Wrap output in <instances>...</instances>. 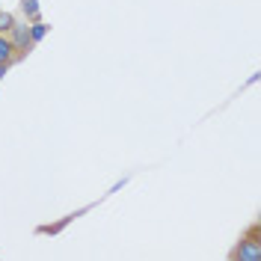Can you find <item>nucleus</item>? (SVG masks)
<instances>
[{"label":"nucleus","instance_id":"nucleus-1","mask_svg":"<svg viewBox=\"0 0 261 261\" xmlns=\"http://www.w3.org/2000/svg\"><path fill=\"white\" fill-rule=\"evenodd\" d=\"M234 258H241V261H261V241L252 234L246 244H241L238 249H234Z\"/></svg>","mask_w":261,"mask_h":261},{"label":"nucleus","instance_id":"nucleus-2","mask_svg":"<svg viewBox=\"0 0 261 261\" xmlns=\"http://www.w3.org/2000/svg\"><path fill=\"white\" fill-rule=\"evenodd\" d=\"M9 33H15V39H9V42H12V48H30V27H12V30Z\"/></svg>","mask_w":261,"mask_h":261},{"label":"nucleus","instance_id":"nucleus-3","mask_svg":"<svg viewBox=\"0 0 261 261\" xmlns=\"http://www.w3.org/2000/svg\"><path fill=\"white\" fill-rule=\"evenodd\" d=\"M12 50H15V48H12V42L0 33V65H9V60H12Z\"/></svg>","mask_w":261,"mask_h":261},{"label":"nucleus","instance_id":"nucleus-4","mask_svg":"<svg viewBox=\"0 0 261 261\" xmlns=\"http://www.w3.org/2000/svg\"><path fill=\"white\" fill-rule=\"evenodd\" d=\"M12 27H15V18L9 12H0V33H9Z\"/></svg>","mask_w":261,"mask_h":261},{"label":"nucleus","instance_id":"nucleus-5","mask_svg":"<svg viewBox=\"0 0 261 261\" xmlns=\"http://www.w3.org/2000/svg\"><path fill=\"white\" fill-rule=\"evenodd\" d=\"M45 33H48V27H45V24H33V30H30V39H33V42H39V39H42Z\"/></svg>","mask_w":261,"mask_h":261}]
</instances>
